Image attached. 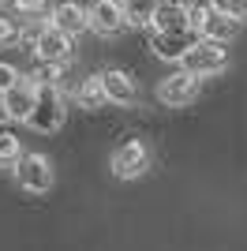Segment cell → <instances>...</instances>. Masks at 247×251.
<instances>
[{
	"instance_id": "1",
	"label": "cell",
	"mask_w": 247,
	"mask_h": 251,
	"mask_svg": "<svg viewBox=\"0 0 247 251\" xmlns=\"http://www.w3.org/2000/svg\"><path fill=\"white\" fill-rule=\"evenodd\" d=\"M64 116H68V109H64L60 86H41L38 90V105H34V113H30L26 124H30L34 131H41V135H49V131H56V127L64 124Z\"/></svg>"
},
{
	"instance_id": "2",
	"label": "cell",
	"mask_w": 247,
	"mask_h": 251,
	"mask_svg": "<svg viewBox=\"0 0 247 251\" xmlns=\"http://www.w3.org/2000/svg\"><path fill=\"white\" fill-rule=\"evenodd\" d=\"M15 184L30 195H45L52 188V161L45 154H23L15 161Z\"/></svg>"
},
{
	"instance_id": "3",
	"label": "cell",
	"mask_w": 247,
	"mask_h": 251,
	"mask_svg": "<svg viewBox=\"0 0 247 251\" xmlns=\"http://www.w3.org/2000/svg\"><path fill=\"white\" fill-rule=\"evenodd\" d=\"M180 68H187V72L198 75V79H202V75L225 72V68H228V49H225V42H210V38H202V42H198L195 49L180 60Z\"/></svg>"
},
{
	"instance_id": "4",
	"label": "cell",
	"mask_w": 247,
	"mask_h": 251,
	"mask_svg": "<svg viewBox=\"0 0 247 251\" xmlns=\"http://www.w3.org/2000/svg\"><path fill=\"white\" fill-rule=\"evenodd\" d=\"M198 42H202V34L195 26H187V30H150V49L161 60H184Z\"/></svg>"
},
{
	"instance_id": "5",
	"label": "cell",
	"mask_w": 247,
	"mask_h": 251,
	"mask_svg": "<svg viewBox=\"0 0 247 251\" xmlns=\"http://www.w3.org/2000/svg\"><path fill=\"white\" fill-rule=\"evenodd\" d=\"M195 94H198V75H191L187 68L165 75L161 83H157V101L169 105V109H176V105H191Z\"/></svg>"
},
{
	"instance_id": "6",
	"label": "cell",
	"mask_w": 247,
	"mask_h": 251,
	"mask_svg": "<svg viewBox=\"0 0 247 251\" xmlns=\"http://www.w3.org/2000/svg\"><path fill=\"white\" fill-rule=\"evenodd\" d=\"M113 173L120 180H135L143 176L146 169H150V150H146V143H139V139H127V143H120V147L113 150Z\"/></svg>"
},
{
	"instance_id": "7",
	"label": "cell",
	"mask_w": 247,
	"mask_h": 251,
	"mask_svg": "<svg viewBox=\"0 0 247 251\" xmlns=\"http://www.w3.org/2000/svg\"><path fill=\"white\" fill-rule=\"evenodd\" d=\"M127 26V8L124 0H94L90 4V30L101 38H113Z\"/></svg>"
},
{
	"instance_id": "8",
	"label": "cell",
	"mask_w": 247,
	"mask_h": 251,
	"mask_svg": "<svg viewBox=\"0 0 247 251\" xmlns=\"http://www.w3.org/2000/svg\"><path fill=\"white\" fill-rule=\"evenodd\" d=\"M34 56H38L41 64H64L72 56V34L49 23V26L38 30V38H34Z\"/></svg>"
},
{
	"instance_id": "9",
	"label": "cell",
	"mask_w": 247,
	"mask_h": 251,
	"mask_svg": "<svg viewBox=\"0 0 247 251\" xmlns=\"http://www.w3.org/2000/svg\"><path fill=\"white\" fill-rule=\"evenodd\" d=\"M38 90H41V86L34 83V75H26V79H19V83L4 94V105H8V116H11V120H23V124L30 120L34 105H38Z\"/></svg>"
},
{
	"instance_id": "10",
	"label": "cell",
	"mask_w": 247,
	"mask_h": 251,
	"mask_svg": "<svg viewBox=\"0 0 247 251\" xmlns=\"http://www.w3.org/2000/svg\"><path fill=\"white\" fill-rule=\"evenodd\" d=\"M191 26V4L187 0H157L150 30H187Z\"/></svg>"
},
{
	"instance_id": "11",
	"label": "cell",
	"mask_w": 247,
	"mask_h": 251,
	"mask_svg": "<svg viewBox=\"0 0 247 251\" xmlns=\"http://www.w3.org/2000/svg\"><path fill=\"white\" fill-rule=\"evenodd\" d=\"M202 38H210V42H232L236 38V30H240V15H228V11H221V8H206V15H202V23L195 26Z\"/></svg>"
},
{
	"instance_id": "12",
	"label": "cell",
	"mask_w": 247,
	"mask_h": 251,
	"mask_svg": "<svg viewBox=\"0 0 247 251\" xmlns=\"http://www.w3.org/2000/svg\"><path fill=\"white\" fill-rule=\"evenodd\" d=\"M52 26H60L75 38V34L90 30V8H82L75 0H60L56 8H52Z\"/></svg>"
},
{
	"instance_id": "13",
	"label": "cell",
	"mask_w": 247,
	"mask_h": 251,
	"mask_svg": "<svg viewBox=\"0 0 247 251\" xmlns=\"http://www.w3.org/2000/svg\"><path fill=\"white\" fill-rule=\"evenodd\" d=\"M101 86H105V94H109V105H135V98H139L135 79L127 72H120V68L101 72Z\"/></svg>"
},
{
	"instance_id": "14",
	"label": "cell",
	"mask_w": 247,
	"mask_h": 251,
	"mask_svg": "<svg viewBox=\"0 0 247 251\" xmlns=\"http://www.w3.org/2000/svg\"><path fill=\"white\" fill-rule=\"evenodd\" d=\"M75 98H79L82 109H105L109 105V94H105V86H101V75H94V79H82L79 86H75Z\"/></svg>"
},
{
	"instance_id": "15",
	"label": "cell",
	"mask_w": 247,
	"mask_h": 251,
	"mask_svg": "<svg viewBox=\"0 0 247 251\" xmlns=\"http://www.w3.org/2000/svg\"><path fill=\"white\" fill-rule=\"evenodd\" d=\"M154 4L157 0H124V8H127V26H150Z\"/></svg>"
},
{
	"instance_id": "16",
	"label": "cell",
	"mask_w": 247,
	"mask_h": 251,
	"mask_svg": "<svg viewBox=\"0 0 247 251\" xmlns=\"http://www.w3.org/2000/svg\"><path fill=\"white\" fill-rule=\"evenodd\" d=\"M19 157H23L19 135H11V131H0V165H15Z\"/></svg>"
},
{
	"instance_id": "17",
	"label": "cell",
	"mask_w": 247,
	"mask_h": 251,
	"mask_svg": "<svg viewBox=\"0 0 247 251\" xmlns=\"http://www.w3.org/2000/svg\"><path fill=\"white\" fill-rule=\"evenodd\" d=\"M60 79H64V64H41L38 60V72H34L38 86H60Z\"/></svg>"
},
{
	"instance_id": "18",
	"label": "cell",
	"mask_w": 247,
	"mask_h": 251,
	"mask_svg": "<svg viewBox=\"0 0 247 251\" xmlns=\"http://www.w3.org/2000/svg\"><path fill=\"white\" fill-rule=\"evenodd\" d=\"M11 8L19 11V15H41V11L49 8V0H11Z\"/></svg>"
},
{
	"instance_id": "19",
	"label": "cell",
	"mask_w": 247,
	"mask_h": 251,
	"mask_svg": "<svg viewBox=\"0 0 247 251\" xmlns=\"http://www.w3.org/2000/svg\"><path fill=\"white\" fill-rule=\"evenodd\" d=\"M19 79H23V75L15 72V68H11V64H4V60H0V94H8L11 86L19 83Z\"/></svg>"
},
{
	"instance_id": "20",
	"label": "cell",
	"mask_w": 247,
	"mask_h": 251,
	"mask_svg": "<svg viewBox=\"0 0 247 251\" xmlns=\"http://www.w3.org/2000/svg\"><path fill=\"white\" fill-rule=\"evenodd\" d=\"M15 38H19V26H15L11 19H4V15H0V49H4V45H11Z\"/></svg>"
},
{
	"instance_id": "21",
	"label": "cell",
	"mask_w": 247,
	"mask_h": 251,
	"mask_svg": "<svg viewBox=\"0 0 247 251\" xmlns=\"http://www.w3.org/2000/svg\"><path fill=\"white\" fill-rule=\"evenodd\" d=\"M4 120H11V116H8V105H4V94H0V124Z\"/></svg>"
},
{
	"instance_id": "22",
	"label": "cell",
	"mask_w": 247,
	"mask_h": 251,
	"mask_svg": "<svg viewBox=\"0 0 247 251\" xmlns=\"http://www.w3.org/2000/svg\"><path fill=\"white\" fill-rule=\"evenodd\" d=\"M240 15H244V19H247V0H240Z\"/></svg>"
},
{
	"instance_id": "23",
	"label": "cell",
	"mask_w": 247,
	"mask_h": 251,
	"mask_svg": "<svg viewBox=\"0 0 247 251\" xmlns=\"http://www.w3.org/2000/svg\"><path fill=\"white\" fill-rule=\"evenodd\" d=\"M187 4H191V0H187Z\"/></svg>"
}]
</instances>
